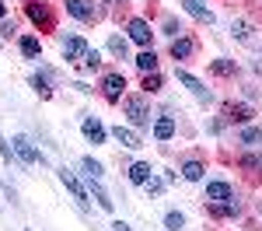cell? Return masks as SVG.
I'll return each mask as SVG.
<instances>
[{
    "label": "cell",
    "instance_id": "5bb4252c",
    "mask_svg": "<svg viewBox=\"0 0 262 231\" xmlns=\"http://www.w3.org/2000/svg\"><path fill=\"white\" fill-rule=\"evenodd\" d=\"M112 137H116V140H119L122 147H129V151H137V147H143L140 133H133L129 126H116V130H112Z\"/></svg>",
    "mask_w": 262,
    "mask_h": 231
},
{
    "label": "cell",
    "instance_id": "4fadbf2b",
    "mask_svg": "<svg viewBox=\"0 0 262 231\" xmlns=\"http://www.w3.org/2000/svg\"><path fill=\"white\" fill-rule=\"evenodd\" d=\"M150 35H154V32H150V25H147L143 18H129V39H133V42L150 46Z\"/></svg>",
    "mask_w": 262,
    "mask_h": 231
},
{
    "label": "cell",
    "instance_id": "8d00e7d4",
    "mask_svg": "<svg viewBox=\"0 0 262 231\" xmlns=\"http://www.w3.org/2000/svg\"><path fill=\"white\" fill-rule=\"evenodd\" d=\"M112 228H116V231H133V228H129V224H122V221H116Z\"/></svg>",
    "mask_w": 262,
    "mask_h": 231
},
{
    "label": "cell",
    "instance_id": "9a60e30c",
    "mask_svg": "<svg viewBox=\"0 0 262 231\" xmlns=\"http://www.w3.org/2000/svg\"><path fill=\"white\" fill-rule=\"evenodd\" d=\"M18 49H21V56H25V60H39V56H42V46H39L35 35H21Z\"/></svg>",
    "mask_w": 262,
    "mask_h": 231
},
{
    "label": "cell",
    "instance_id": "f546056e",
    "mask_svg": "<svg viewBox=\"0 0 262 231\" xmlns=\"http://www.w3.org/2000/svg\"><path fill=\"white\" fill-rule=\"evenodd\" d=\"M143 91H147V95L161 91V74H158V70H154V74H143Z\"/></svg>",
    "mask_w": 262,
    "mask_h": 231
},
{
    "label": "cell",
    "instance_id": "277c9868",
    "mask_svg": "<svg viewBox=\"0 0 262 231\" xmlns=\"http://www.w3.org/2000/svg\"><path fill=\"white\" fill-rule=\"evenodd\" d=\"M56 175H60V182H63V186H67V193H70V196L77 200V207H81V210H88V203H91V200H88V193H84L81 179H77V175H74V172H70V168H67V165H63L60 172H56Z\"/></svg>",
    "mask_w": 262,
    "mask_h": 231
},
{
    "label": "cell",
    "instance_id": "8fae6325",
    "mask_svg": "<svg viewBox=\"0 0 262 231\" xmlns=\"http://www.w3.org/2000/svg\"><path fill=\"white\" fill-rule=\"evenodd\" d=\"M175 130H179V123H175V116H158L154 119V140H171L175 137Z\"/></svg>",
    "mask_w": 262,
    "mask_h": 231
},
{
    "label": "cell",
    "instance_id": "9c48e42d",
    "mask_svg": "<svg viewBox=\"0 0 262 231\" xmlns=\"http://www.w3.org/2000/svg\"><path fill=\"white\" fill-rule=\"evenodd\" d=\"M81 133L84 137H88V144H105V137H108V130H105V126L98 123V119H95V116H88V119H84L81 123Z\"/></svg>",
    "mask_w": 262,
    "mask_h": 231
},
{
    "label": "cell",
    "instance_id": "4dcf8cb0",
    "mask_svg": "<svg viewBox=\"0 0 262 231\" xmlns=\"http://www.w3.org/2000/svg\"><path fill=\"white\" fill-rule=\"evenodd\" d=\"M0 158H4V161H7V165H11V161H14V158H18V154H14V144H7V140H4V137H0Z\"/></svg>",
    "mask_w": 262,
    "mask_h": 231
},
{
    "label": "cell",
    "instance_id": "5b68a950",
    "mask_svg": "<svg viewBox=\"0 0 262 231\" xmlns=\"http://www.w3.org/2000/svg\"><path fill=\"white\" fill-rule=\"evenodd\" d=\"M179 84H182V88H189V91L196 95V102H200V105H210V102H213V91H210L200 77H192L189 70H179Z\"/></svg>",
    "mask_w": 262,
    "mask_h": 231
},
{
    "label": "cell",
    "instance_id": "44dd1931",
    "mask_svg": "<svg viewBox=\"0 0 262 231\" xmlns=\"http://www.w3.org/2000/svg\"><path fill=\"white\" fill-rule=\"evenodd\" d=\"M137 67H140L143 74H154V70H158V53H154V49H143L140 56H137Z\"/></svg>",
    "mask_w": 262,
    "mask_h": 231
},
{
    "label": "cell",
    "instance_id": "7402d4cb",
    "mask_svg": "<svg viewBox=\"0 0 262 231\" xmlns=\"http://www.w3.org/2000/svg\"><path fill=\"white\" fill-rule=\"evenodd\" d=\"M81 172L88 175V179H98V182L105 179V168H101L95 158H84V161H81Z\"/></svg>",
    "mask_w": 262,
    "mask_h": 231
},
{
    "label": "cell",
    "instance_id": "603a6c76",
    "mask_svg": "<svg viewBox=\"0 0 262 231\" xmlns=\"http://www.w3.org/2000/svg\"><path fill=\"white\" fill-rule=\"evenodd\" d=\"M203 172H206V168H203L200 161H185V165H182V179H189V182H200Z\"/></svg>",
    "mask_w": 262,
    "mask_h": 231
},
{
    "label": "cell",
    "instance_id": "8992f818",
    "mask_svg": "<svg viewBox=\"0 0 262 231\" xmlns=\"http://www.w3.org/2000/svg\"><path fill=\"white\" fill-rule=\"evenodd\" d=\"M67 14H74L77 21H98V7L95 0H67Z\"/></svg>",
    "mask_w": 262,
    "mask_h": 231
},
{
    "label": "cell",
    "instance_id": "ac0fdd59",
    "mask_svg": "<svg viewBox=\"0 0 262 231\" xmlns=\"http://www.w3.org/2000/svg\"><path fill=\"white\" fill-rule=\"evenodd\" d=\"M210 207H213L217 217H238V214H242V203H238L234 196H231V200H224V203H210Z\"/></svg>",
    "mask_w": 262,
    "mask_h": 231
},
{
    "label": "cell",
    "instance_id": "1f68e13d",
    "mask_svg": "<svg viewBox=\"0 0 262 231\" xmlns=\"http://www.w3.org/2000/svg\"><path fill=\"white\" fill-rule=\"evenodd\" d=\"M231 32H234V35H238L242 42L252 39V35H248V25H245V21H234V25H231Z\"/></svg>",
    "mask_w": 262,
    "mask_h": 231
},
{
    "label": "cell",
    "instance_id": "ffe728a7",
    "mask_svg": "<svg viewBox=\"0 0 262 231\" xmlns=\"http://www.w3.org/2000/svg\"><path fill=\"white\" fill-rule=\"evenodd\" d=\"M224 112H227L231 123H248V119H252V109H248V105H234V102H231Z\"/></svg>",
    "mask_w": 262,
    "mask_h": 231
},
{
    "label": "cell",
    "instance_id": "836d02e7",
    "mask_svg": "<svg viewBox=\"0 0 262 231\" xmlns=\"http://www.w3.org/2000/svg\"><path fill=\"white\" fill-rule=\"evenodd\" d=\"M179 32H182V28H179V21H171V18L164 21V35H175V39H179Z\"/></svg>",
    "mask_w": 262,
    "mask_h": 231
},
{
    "label": "cell",
    "instance_id": "ba28073f",
    "mask_svg": "<svg viewBox=\"0 0 262 231\" xmlns=\"http://www.w3.org/2000/svg\"><path fill=\"white\" fill-rule=\"evenodd\" d=\"M182 7H185V14H189V18L203 21V25H213V11H210V0H182Z\"/></svg>",
    "mask_w": 262,
    "mask_h": 231
},
{
    "label": "cell",
    "instance_id": "cb8c5ba5",
    "mask_svg": "<svg viewBox=\"0 0 262 231\" xmlns=\"http://www.w3.org/2000/svg\"><path fill=\"white\" fill-rule=\"evenodd\" d=\"M210 70H213L217 77H231L238 67H234V60H213V63H210Z\"/></svg>",
    "mask_w": 262,
    "mask_h": 231
},
{
    "label": "cell",
    "instance_id": "d590c367",
    "mask_svg": "<svg viewBox=\"0 0 262 231\" xmlns=\"http://www.w3.org/2000/svg\"><path fill=\"white\" fill-rule=\"evenodd\" d=\"M259 165H262V158H252V154L242 158V168H259Z\"/></svg>",
    "mask_w": 262,
    "mask_h": 231
},
{
    "label": "cell",
    "instance_id": "f1b7e54d",
    "mask_svg": "<svg viewBox=\"0 0 262 231\" xmlns=\"http://www.w3.org/2000/svg\"><path fill=\"white\" fill-rule=\"evenodd\" d=\"M81 67H84V70H98V67H101V53H98V49H88L84 60H81Z\"/></svg>",
    "mask_w": 262,
    "mask_h": 231
},
{
    "label": "cell",
    "instance_id": "30bf717a",
    "mask_svg": "<svg viewBox=\"0 0 262 231\" xmlns=\"http://www.w3.org/2000/svg\"><path fill=\"white\" fill-rule=\"evenodd\" d=\"M91 46L81 39V35H70V39H63V56L74 63V60H84V53H88Z\"/></svg>",
    "mask_w": 262,
    "mask_h": 231
},
{
    "label": "cell",
    "instance_id": "4316f807",
    "mask_svg": "<svg viewBox=\"0 0 262 231\" xmlns=\"http://www.w3.org/2000/svg\"><path fill=\"white\" fill-rule=\"evenodd\" d=\"M108 49H112L116 56H122V60H126V53H129V46H126L122 35H108Z\"/></svg>",
    "mask_w": 262,
    "mask_h": 231
},
{
    "label": "cell",
    "instance_id": "3957f363",
    "mask_svg": "<svg viewBox=\"0 0 262 231\" xmlns=\"http://www.w3.org/2000/svg\"><path fill=\"white\" fill-rule=\"evenodd\" d=\"M126 116H129V123L137 130H147L150 126V105H147V98H140V95L126 98Z\"/></svg>",
    "mask_w": 262,
    "mask_h": 231
},
{
    "label": "cell",
    "instance_id": "d6986e66",
    "mask_svg": "<svg viewBox=\"0 0 262 231\" xmlns=\"http://www.w3.org/2000/svg\"><path fill=\"white\" fill-rule=\"evenodd\" d=\"M88 182H91V193H95V200H98V207L112 214V210H116V200H108V193L101 189V182H98V179H88Z\"/></svg>",
    "mask_w": 262,
    "mask_h": 231
},
{
    "label": "cell",
    "instance_id": "83f0119b",
    "mask_svg": "<svg viewBox=\"0 0 262 231\" xmlns=\"http://www.w3.org/2000/svg\"><path fill=\"white\" fill-rule=\"evenodd\" d=\"M32 88L39 91L42 98H49V95H53V88H49V77H46V74H35V77H32Z\"/></svg>",
    "mask_w": 262,
    "mask_h": 231
},
{
    "label": "cell",
    "instance_id": "d4e9b609",
    "mask_svg": "<svg viewBox=\"0 0 262 231\" xmlns=\"http://www.w3.org/2000/svg\"><path fill=\"white\" fill-rule=\"evenodd\" d=\"M164 228L168 231H182L185 228V217H182L179 210H168V214H164Z\"/></svg>",
    "mask_w": 262,
    "mask_h": 231
},
{
    "label": "cell",
    "instance_id": "74e56055",
    "mask_svg": "<svg viewBox=\"0 0 262 231\" xmlns=\"http://www.w3.org/2000/svg\"><path fill=\"white\" fill-rule=\"evenodd\" d=\"M7 18V4H4V0H0V21Z\"/></svg>",
    "mask_w": 262,
    "mask_h": 231
},
{
    "label": "cell",
    "instance_id": "e0dca14e",
    "mask_svg": "<svg viewBox=\"0 0 262 231\" xmlns=\"http://www.w3.org/2000/svg\"><path fill=\"white\" fill-rule=\"evenodd\" d=\"M150 179H154V172H150V165H147V161L129 165V182H133V186H147Z\"/></svg>",
    "mask_w": 262,
    "mask_h": 231
},
{
    "label": "cell",
    "instance_id": "6da1fadb",
    "mask_svg": "<svg viewBox=\"0 0 262 231\" xmlns=\"http://www.w3.org/2000/svg\"><path fill=\"white\" fill-rule=\"evenodd\" d=\"M25 14H28V21H32L35 28H42V32H53V28H56V18H53V7H49V4L28 0V4H25Z\"/></svg>",
    "mask_w": 262,
    "mask_h": 231
},
{
    "label": "cell",
    "instance_id": "e575fe53",
    "mask_svg": "<svg viewBox=\"0 0 262 231\" xmlns=\"http://www.w3.org/2000/svg\"><path fill=\"white\" fill-rule=\"evenodd\" d=\"M11 32H14V21H0V35H4V39H11Z\"/></svg>",
    "mask_w": 262,
    "mask_h": 231
},
{
    "label": "cell",
    "instance_id": "484cf974",
    "mask_svg": "<svg viewBox=\"0 0 262 231\" xmlns=\"http://www.w3.org/2000/svg\"><path fill=\"white\" fill-rule=\"evenodd\" d=\"M238 140H242V144H248V147H252V144H259V140H262V126H245Z\"/></svg>",
    "mask_w": 262,
    "mask_h": 231
},
{
    "label": "cell",
    "instance_id": "7c38bea8",
    "mask_svg": "<svg viewBox=\"0 0 262 231\" xmlns=\"http://www.w3.org/2000/svg\"><path fill=\"white\" fill-rule=\"evenodd\" d=\"M231 196H234L231 182H206V203H224Z\"/></svg>",
    "mask_w": 262,
    "mask_h": 231
},
{
    "label": "cell",
    "instance_id": "7a4b0ae2",
    "mask_svg": "<svg viewBox=\"0 0 262 231\" xmlns=\"http://www.w3.org/2000/svg\"><path fill=\"white\" fill-rule=\"evenodd\" d=\"M11 144H14V154H18V161H21V165H46L42 151H39L35 144H32V140H28L25 133H18V137H14Z\"/></svg>",
    "mask_w": 262,
    "mask_h": 231
},
{
    "label": "cell",
    "instance_id": "52a82bcc",
    "mask_svg": "<svg viewBox=\"0 0 262 231\" xmlns=\"http://www.w3.org/2000/svg\"><path fill=\"white\" fill-rule=\"evenodd\" d=\"M122 91H126V77H122V74H105V77H101V95H105L108 102H119Z\"/></svg>",
    "mask_w": 262,
    "mask_h": 231
},
{
    "label": "cell",
    "instance_id": "2e32d148",
    "mask_svg": "<svg viewBox=\"0 0 262 231\" xmlns=\"http://www.w3.org/2000/svg\"><path fill=\"white\" fill-rule=\"evenodd\" d=\"M192 53H196V42L192 39H185V35L171 39V56H175V60H189Z\"/></svg>",
    "mask_w": 262,
    "mask_h": 231
},
{
    "label": "cell",
    "instance_id": "d6a6232c",
    "mask_svg": "<svg viewBox=\"0 0 262 231\" xmlns=\"http://www.w3.org/2000/svg\"><path fill=\"white\" fill-rule=\"evenodd\" d=\"M161 189H164V179H150V182H147V193H150V196H158Z\"/></svg>",
    "mask_w": 262,
    "mask_h": 231
}]
</instances>
